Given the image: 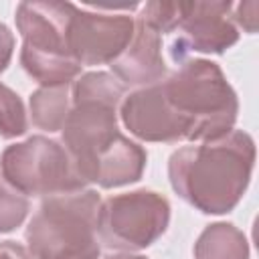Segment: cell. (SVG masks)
<instances>
[{
    "label": "cell",
    "instance_id": "20",
    "mask_svg": "<svg viewBox=\"0 0 259 259\" xmlns=\"http://www.w3.org/2000/svg\"><path fill=\"white\" fill-rule=\"evenodd\" d=\"M107 259H146L142 255H136V253H119V255H111Z\"/></svg>",
    "mask_w": 259,
    "mask_h": 259
},
{
    "label": "cell",
    "instance_id": "14",
    "mask_svg": "<svg viewBox=\"0 0 259 259\" xmlns=\"http://www.w3.org/2000/svg\"><path fill=\"white\" fill-rule=\"evenodd\" d=\"M26 130L28 119L20 95L0 83V136L10 140L22 136Z\"/></svg>",
    "mask_w": 259,
    "mask_h": 259
},
{
    "label": "cell",
    "instance_id": "19",
    "mask_svg": "<svg viewBox=\"0 0 259 259\" xmlns=\"http://www.w3.org/2000/svg\"><path fill=\"white\" fill-rule=\"evenodd\" d=\"M0 259H32L28 249L16 241H2L0 243Z\"/></svg>",
    "mask_w": 259,
    "mask_h": 259
},
{
    "label": "cell",
    "instance_id": "5",
    "mask_svg": "<svg viewBox=\"0 0 259 259\" xmlns=\"http://www.w3.org/2000/svg\"><path fill=\"white\" fill-rule=\"evenodd\" d=\"M69 10L71 2H20L16 8L20 65L40 87L69 85L81 73L67 49Z\"/></svg>",
    "mask_w": 259,
    "mask_h": 259
},
{
    "label": "cell",
    "instance_id": "3",
    "mask_svg": "<svg viewBox=\"0 0 259 259\" xmlns=\"http://www.w3.org/2000/svg\"><path fill=\"white\" fill-rule=\"evenodd\" d=\"M160 89L188 142L223 138L237 121V93L212 61H184L178 71L160 81Z\"/></svg>",
    "mask_w": 259,
    "mask_h": 259
},
{
    "label": "cell",
    "instance_id": "2",
    "mask_svg": "<svg viewBox=\"0 0 259 259\" xmlns=\"http://www.w3.org/2000/svg\"><path fill=\"white\" fill-rule=\"evenodd\" d=\"M255 166V142L243 130L184 146L168 160L174 192L204 214L231 212L243 198Z\"/></svg>",
    "mask_w": 259,
    "mask_h": 259
},
{
    "label": "cell",
    "instance_id": "17",
    "mask_svg": "<svg viewBox=\"0 0 259 259\" xmlns=\"http://www.w3.org/2000/svg\"><path fill=\"white\" fill-rule=\"evenodd\" d=\"M257 2H241V4H233V22L235 26L247 30V32H255L257 30Z\"/></svg>",
    "mask_w": 259,
    "mask_h": 259
},
{
    "label": "cell",
    "instance_id": "1",
    "mask_svg": "<svg viewBox=\"0 0 259 259\" xmlns=\"http://www.w3.org/2000/svg\"><path fill=\"white\" fill-rule=\"evenodd\" d=\"M125 85L105 71H91L73 83L71 111L63 125V144L85 184L117 188L144 174L146 150L117 127V107Z\"/></svg>",
    "mask_w": 259,
    "mask_h": 259
},
{
    "label": "cell",
    "instance_id": "6",
    "mask_svg": "<svg viewBox=\"0 0 259 259\" xmlns=\"http://www.w3.org/2000/svg\"><path fill=\"white\" fill-rule=\"evenodd\" d=\"M0 172L26 196H57L85 188L67 148L45 136L8 146L0 156Z\"/></svg>",
    "mask_w": 259,
    "mask_h": 259
},
{
    "label": "cell",
    "instance_id": "7",
    "mask_svg": "<svg viewBox=\"0 0 259 259\" xmlns=\"http://www.w3.org/2000/svg\"><path fill=\"white\" fill-rule=\"evenodd\" d=\"M170 223V202L154 190L109 196L97 210V237L109 249L134 253L160 239Z\"/></svg>",
    "mask_w": 259,
    "mask_h": 259
},
{
    "label": "cell",
    "instance_id": "13",
    "mask_svg": "<svg viewBox=\"0 0 259 259\" xmlns=\"http://www.w3.org/2000/svg\"><path fill=\"white\" fill-rule=\"evenodd\" d=\"M30 117L32 123L45 132H59L63 130L67 115L71 111V97L69 85H53V87H38L32 91L30 101Z\"/></svg>",
    "mask_w": 259,
    "mask_h": 259
},
{
    "label": "cell",
    "instance_id": "16",
    "mask_svg": "<svg viewBox=\"0 0 259 259\" xmlns=\"http://www.w3.org/2000/svg\"><path fill=\"white\" fill-rule=\"evenodd\" d=\"M158 34L174 32L180 20V2H146L138 16Z\"/></svg>",
    "mask_w": 259,
    "mask_h": 259
},
{
    "label": "cell",
    "instance_id": "11",
    "mask_svg": "<svg viewBox=\"0 0 259 259\" xmlns=\"http://www.w3.org/2000/svg\"><path fill=\"white\" fill-rule=\"evenodd\" d=\"M113 75L123 85H154L164 79L166 65L162 57V36L142 20H136V30L125 51L109 63Z\"/></svg>",
    "mask_w": 259,
    "mask_h": 259
},
{
    "label": "cell",
    "instance_id": "4",
    "mask_svg": "<svg viewBox=\"0 0 259 259\" xmlns=\"http://www.w3.org/2000/svg\"><path fill=\"white\" fill-rule=\"evenodd\" d=\"M101 198L91 188L47 196L26 227L32 259H99L97 210Z\"/></svg>",
    "mask_w": 259,
    "mask_h": 259
},
{
    "label": "cell",
    "instance_id": "9",
    "mask_svg": "<svg viewBox=\"0 0 259 259\" xmlns=\"http://www.w3.org/2000/svg\"><path fill=\"white\" fill-rule=\"evenodd\" d=\"M178 38L172 42V59L178 63L190 51L223 55L239 40L231 2H180Z\"/></svg>",
    "mask_w": 259,
    "mask_h": 259
},
{
    "label": "cell",
    "instance_id": "15",
    "mask_svg": "<svg viewBox=\"0 0 259 259\" xmlns=\"http://www.w3.org/2000/svg\"><path fill=\"white\" fill-rule=\"evenodd\" d=\"M28 196L16 190L0 174V233H10L20 227L28 214Z\"/></svg>",
    "mask_w": 259,
    "mask_h": 259
},
{
    "label": "cell",
    "instance_id": "12",
    "mask_svg": "<svg viewBox=\"0 0 259 259\" xmlns=\"http://www.w3.org/2000/svg\"><path fill=\"white\" fill-rule=\"evenodd\" d=\"M194 259H249L247 237L233 223H212L198 235Z\"/></svg>",
    "mask_w": 259,
    "mask_h": 259
},
{
    "label": "cell",
    "instance_id": "18",
    "mask_svg": "<svg viewBox=\"0 0 259 259\" xmlns=\"http://www.w3.org/2000/svg\"><path fill=\"white\" fill-rule=\"evenodd\" d=\"M12 53H14V34L4 22H0V73L8 67Z\"/></svg>",
    "mask_w": 259,
    "mask_h": 259
},
{
    "label": "cell",
    "instance_id": "10",
    "mask_svg": "<svg viewBox=\"0 0 259 259\" xmlns=\"http://www.w3.org/2000/svg\"><path fill=\"white\" fill-rule=\"evenodd\" d=\"M119 117L125 130L142 142L172 144L184 140L182 125L164 101L160 81L125 95L119 103Z\"/></svg>",
    "mask_w": 259,
    "mask_h": 259
},
{
    "label": "cell",
    "instance_id": "8",
    "mask_svg": "<svg viewBox=\"0 0 259 259\" xmlns=\"http://www.w3.org/2000/svg\"><path fill=\"white\" fill-rule=\"evenodd\" d=\"M136 20L125 12H93L71 4L67 49L81 67L109 65L130 45Z\"/></svg>",
    "mask_w": 259,
    "mask_h": 259
}]
</instances>
